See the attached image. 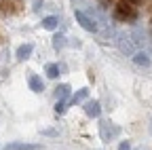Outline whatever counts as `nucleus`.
Returning a JSON list of instances; mask_svg holds the SVG:
<instances>
[{"label": "nucleus", "mask_w": 152, "mask_h": 150, "mask_svg": "<svg viewBox=\"0 0 152 150\" xmlns=\"http://www.w3.org/2000/svg\"><path fill=\"white\" fill-rule=\"evenodd\" d=\"M129 2H137V0H129Z\"/></svg>", "instance_id": "nucleus-20"}, {"label": "nucleus", "mask_w": 152, "mask_h": 150, "mask_svg": "<svg viewBox=\"0 0 152 150\" xmlns=\"http://www.w3.org/2000/svg\"><path fill=\"white\" fill-rule=\"evenodd\" d=\"M85 112H87V116L97 119V116L102 114V106H99V102H97V100H89V102L85 104Z\"/></svg>", "instance_id": "nucleus-5"}, {"label": "nucleus", "mask_w": 152, "mask_h": 150, "mask_svg": "<svg viewBox=\"0 0 152 150\" xmlns=\"http://www.w3.org/2000/svg\"><path fill=\"white\" fill-rule=\"evenodd\" d=\"M45 72H47L49 78H57V76H59V66H57V64H47Z\"/></svg>", "instance_id": "nucleus-13"}, {"label": "nucleus", "mask_w": 152, "mask_h": 150, "mask_svg": "<svg viewBox=\"0 0 152 150\" xmlns=\"http://www.w3.org/2000/svg\"><path fill=\"white\" fill-rule=\"evenodd\" d=\"M57 23H59L57 17H45V19H42V28H45V30H55Z\"/></svg>", "instance_id": "nucleus-14"}, {"label": "nucleus", "mask_w": 152, "mask_h": 150, "mask_svg": "<svg viewBox=\"0 0 152 150\" xmlns=\"http://www.w3.org/2000/svg\"><path fill=\"white\" fill-rule=\"evenodd\" d=\"M42 133H45V135H57V131H55V129H45Z\"/></svg>", "instance_id": "nucleus-18"}, {"label": "nucleus", "mask_w": 152, "mask_h": 150, "mask_svg": "<svg viewBox=\"0 0 152 150\" xmlns=\"http://www.w3.org/2000/svg\"><path fill=\"white\" fill-rule=\"evenodd\" d=\"M55 112H57V114H64V112H66V102H57L55 104Z\"/></svg>", "instance_id": "nucleus-15"}, {"label": "nucleus", "mask_w": 152, "mask_h": 150, "mask_svg": "<svg viewBox=\"0 0 152 150\" xmlns=\"http://www.w3.org/2000/svg\"><path fill=\"white\" fill-rule=\"evenodd\" d=\"M137 150H146V148H137Z\"/></svg>", "instance_id": "nucleus-21"}, {"label": "nucleus", "mask_w": 152, "mask_h": 150, "mask_svg": "<svg viewBox=\"0 0 152 150\" xmlns=\"http://www.w3.org/2000/svg\"><path fill=\"white\" fill-rule=\"evenodd\" d=\"M150 133H152V119H150Z\"/></svg>", "instance_id": "nucleus-19"}, {"label": "nucleus", "mask_w": 152, "mask_h": 150, "mask_svg": "<svg viewBox=\"0 0 152 150\" xmlns=\"http://www.w3.org/2000/svg\"><path fill=\"white\" fill-rule=\"evenodd\" d=\"M133 64H135V66H144V68H148V66L152 64L150 53H148V51H137V53H133Z\"/></svg>", "instance_id": "nucleus-6"}, {"label": "nucleus", "mask_w": 152, "mask_h": 150, "mask_svg": "<svg viewBox=\"0 0 152 150\" xmlns=\"http://www.w3.org/2000/svg\"><path fill=\"white\" fill-rule=\"evenodd\" d=\"M28 85H30V89H32L34 93H42V91H45V83H42V78L38 76V74H32L30 80H28Z\"/></svg>", "instance_id": "nucleus-8"}, {"label": "nucleus", "mask_w": 152, "mask_h": 150, "mask_svg": "<svg viewBox=\"0 0 152 150\" xmlns=\"http://www.w3.org/2000/svg\"><path fill=\"white\" fill-rule=\"evenodd\" d=\"M74 17H76V21H78L87 32H99V26L97 23H95L93 19H91V17L85 13V11H74Z\"/></svg>", "instance_id": "nucleus-3"}, {"label": "nucleus", "mask_w": 152, "mask_h": 150, "mask_svg": "<svg viewBox=\"0 0 152 150\" xmlns=\"http://www.w3.org/2000/svg\"><path fill=\"white\" fill-rule=\"evenodd\" d=\"M87 95H89V89L87 87H83V89H78L72 95V100H70V104H80V102H85L87 100Z\"/></svg>", "instance_id": "nucleus-11"}, {"label": "nucleus", "mask_w": 152, "mask_h": 150, "mask_svg": "<svg viewBox=\"0 0 152 150\" xmlns=\"http://www.w3.org/2000/svg\"><path fill=\"white\" fill-rule=\"evenodd\" d=\"M70 95V85H59V87H55V97L59 100V102H66Z\"/></svg>", "instance_id": "nucleus-10"}, {"label": "nucleus", "mask_w": 152, "mask_h": 150, "mask_svg": "<svg viewBox=\"0 0 152 150\" xmlns=\"http://www.w3.org/2000/svg\"><path fill=\"white\" fill-rule=\"evenodd\" d=\"M114 19L116 21H135L137 19V11L135 7H131L129 2H118L114 7Z\"/></svg>", "instance_id": "nucleus-1"}, {"label": "nucleus", "mask_w": 152, "mask_h": 150, "mask_svg": "<svg viewBox=\"0 0 152 150\" xmlns=\"http://www.w3.org/2000/svg\"><path fill=\"white\" fill-rule=\"evenodd\" d=\"M66 45H68V42H66V36H64V34H55V36H53V47H55V51H61Z\"/></svg>", "instance_id": "nucleus-12"}, {"label": "nucleus", "mask_w": 152, "mask_h": 150, "mask_svg": "<svg viewBox=\"0 0 152 150\" xmlns=\"http://www.w3.org/2000/svg\"><path fill=\"white\" fill-rule=\"evenodd\" d=\"M32 51H34V45L32 42H26V45H21L17 49V53H15V57L19 59V61H26L30 55H32Z\"/></svg>", "instance_id": "nucleus-7"}, {"label": "nucleus", "mask_w": 152, "mask_h": 150, "mask_svg": "<svg viewBox=\"0 0 152 150\" xmlns=\"http://www.w3.org/2000/svg\"><path fill=\"white\" fill-rule=\"evenodd\" d=\"M99 133H102V140L104 142H110V140H114V138L121 133V129L116 125H112L110 121H102L99 123Z\"/></svg>", "instance_id": "nucleus-2"}, {"label": "nucleus", "mask_w": 152, "mask_h": 150, "mask_svg": "<svg viewBox=\"0 0 152 150\" xmlns=\"http://www.w3.org/2000/svg\"><path fill=\"white\" fill-rule=\"evenodd\" d=\"M116 42H118V49L125 55H133V53H135V42H133L131 34H118L116 36Z\"/></svg>", "instance_id": "nucleus-4"}, {"label": "nucleus", "mask_w": 152, "mask_h": 150, "mask_svg": "<svg viewBox=\"0 0 152 150\" xmlns=\"http://www.w3.org/2000/svg\"><path fill=\"white\" fill-rule=\"evenodd\" d=\"M45 7V2H42V0H36V2H34V11H40Z\"/></svg>", "instance_id": "nucleus-17"}, {"label": "nucleus", "mask_w": 152, "mask_h": 150, "mask_svg": "<svg viewBox=\"0 0 152 150\" xmlns=\"http://www.w3.org/2000/svg\"><path fill=\"white\" fill-rule=\"evenodd\" d=\"M118 150H131V144L129 142H121L118 144Z\"/></svg>", "instance_id": "nucleus-16"}, {"label": "nucleus", "mask_w": 152, "mask_h": 150, "mask_svg": "<svg viewBox=\"0 0 152 150\" xmlns=\"http://www.w3.org/2000/svg\"><path fill=\"white\" fill-rule=\"evenodd\" d=\"M7 150H40L38 144H23V142H13L7 144Z\"/></svg>", "instance_id": "nucleus-9"}]
</instances>
